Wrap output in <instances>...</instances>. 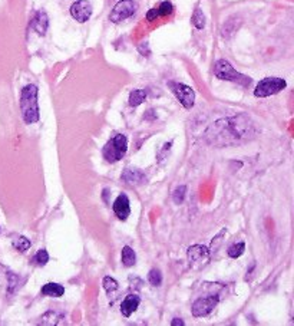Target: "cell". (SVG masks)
Segmentation results:
<instances>
[{"label": "cell", "instance_id": "cell-1", "mask_svg": "<svg viewBox=\"0 0 294 326\" xmlns=\"http://www.w3.org/2000/svg\"><path fill=\"white\" fill-rule=\"evenodd\" d=\"M254 134V127L247 115L220 119L205 132L207 141L212 145H230L241 140H247Z\"/></svg>", "mask_w": 294, "mask_h": 326}, {"label": "cell", "instance_id": "cell-2", "mask_svg": "<svg viewBox=\"0 0 294 326\" xmlns=\"http://www.w3.org/2000/svg\"><path fill=\"white\" fill-rule=\"evenodd\" d=\"M38 86L33 84H29L20 94V111L23 121L26 124H35L39 121L41 118V109H39V104H38Z\"/></svg>", "mask_w": 294, "mask_h": 326}, {"label": "cell", "instance_id": "cell-3", "mask_svg": "<svg viewBox=\"0 0 294 326\" xmlns=\"http://www.w3.org/2000/svg\"><path fill=\"white\" fill-rule=\"evenodd\" d=\"M214 75L218 79H221V81L234 82V84H238V85L241 86H250V84H251V78H248V76H245V75L236 71L233 68V65L228 60H225V59H220V60L215 62V65H214Z\"/></svg>", "mask_w": 294, "mask_h": 326}, {"label": "cell", "instance_id": "cell-4", "mask_svg": "<svg viewBox=\"0 0 294 326\" xmlns=\"http://www.w3.org/2000/svg\"><path fill=\"white\" fill-rule=\"evenodd\" d=\"M128 151V138L122 134L115 135L109 141L105 144L102 150V156L108 163H118L125 157Z\"/></svg>", "mask_w": 294, "mask_h": 326}, {"label": "cell", "instance_id": "cell-5", "mask_svg": "<svg viewBox=\"0 0 294 326\" xmlns=\"http://www.w3.org/2000/svg\"><path fill=\"white\" fill-rule=\"evenodd\" d=\"M287 82L283 79V78H276V76H268L261 79L255 89H254V97L257 98H267V97H271V95H276L281 92L283 89H286Z\"/></svg>", "mask_w": 294, "mask_h": 326}, {"label": "cell", "instance_id": "cell-6", "mask_svg": "<svg viewBox=\"0 0 294 326\" xmlns=\"http://www.w3.org/2000/svg\"><path fill=\"white\" fill-rule=\"evenodd\" d=\"M138 10V3L135 0H119L113 6L112 12L109 14V20L112 23H121L131 16L137 13Z\"/></svg>", "mask_w": 294, "mask_h": 326}, {"label": "cell", "instance_id": "cell-7", "mask_svg": "<svg viewBox=\"0 0 294 326\" xmlns=\"http://www.w3.org/2000/svg\"><path fill=\"white\" fill-rule=\"evenodd\" d=\"M172 94L177 97L185 109H191L196 104V92L191 86L181 84V82H169L168 84Z\"/></svg>", "mask_w": 294, "mask_h": 326}, {"label": "cell", "instance_id": "cell-8", "mask_svg": "<svg viewBox=\"0 0 294 326\" xmlns=\"http://www.w3.org/2000/svg\"><path fill=\"white\" fill-rule=\"evenodd\" d=\"M220 302V298L217 295H211V296H207V298H199L196 299L191 308V312H193V316L194 318H202V316H207L210 315L214 308L218 305Z\"/></svg>", "mask_w": 294, "mask_h": 326}, {"label": "cell", "instance_id": "cell-9", "mask_svg": "<svg viewBox=\"0 0 294 326\" xmlns=\"http://www.w3.org/2000/svg\"><path fill=\"white\" fill-rule=\"evenodd\" d=\"M92 4L88 0H76L75 3H72L70 6V14L72 17L79 22V23H85L91 19L92 16Z\"/></svg>", "mask_w": 294, "mask_h": 326}, {"label": "cell", "instance_id": "cell-10", "mask_svg": "<svg viewBox=\"0 0 294 326\" xmlns=\"http://www.w3.org/2000/svg\"><path fill=\"white\" fill-rule=\"evenodd\" d=\"M113 213L122 221H125L126 218L129 217L131 207H129V199H128L126 194H119L116 197L115 203H113Z\"/></svg>", "mask_w": 294, "mask_h": 326}, {"label": "cell", "instance_id": "cell-11", "mask_svg": "<svg viewBox=\"0 0 294 326\" xmlns=\"http://www.w3.org/2000/svg\"><path fill=\"white\" fill-rule=\"evenodd\" d=\"M30 26L38 35H41V36L46 35V30L49 28V17H48L46 12L45 10L36 12L33 19L30 20Z\"/></svg>", "mask_w": 294, "mask_h": 326}, {"label": "cell", "instance_id": "cell-12", "mask_svg": "<svg viewBox=\"0 0 294 326\" xmlns=\"http://www.w3.org/2000/svg\"><path fill=\"white\" fill-rule=\"evenodd\" d=\"M121 178L128 184H142L147 180L145 174L138 168H125Z\"/></svg>", "mask_w": 294, "mask_h": 326}, {"label": "cell", "instance_id": "cell-13", "mask_svg": "<svg viewBox=\"0 0 294 326\" xmlns=\"http://www.w3.org/2000/svg\"><path fill=\"white\" fill-rule=\"evenodd\" d=\"M140 303V296H137V295H128L125 300L122 302V305H121V312H122V315H124L125 318H129L132 313L138 309Z\"/></svg>", "mask_w": 294, "mask_h": 326}, {"label": "cell", "instance_id": "cell-14", "mask_svg": "<svg viewBox=\"0 0 294 326\" xmlns=\"http://www.w3.org/2000/svg\"><path fill=\"white\" fill-rule=\"evenodd\" d=\"M208 255H210V250L202 244H194V246L188 247V250H187V257L190 262H199L202 259H207Z\"/></svg>", "mask_w": 294, "mask_h": 326}, {"label": "cell", "instance_id": "cell-15", "mask_svg": "<svg viewBox=\"0 0 294 326\" xmlns=\"http://www.w3.org/2000/svg\"><path fill=\"white\" fill-rule=\"evenodd\" d=\"M65 293V287L59 283H46L42 287L43 296H49V298H60Z\"/></svg>", "mask_w": 294, "mask_h": 326}, {"label": "cell", "instance_id": "cell-16", "mask_svg": "<svg viewBox=\"0 0 294 326\" xmlns=\"http://www.w3.org/2000/svg\"><path fill=\"white\" fill-rule=\"evenodd\" d=\"M121 260H122V265L125 268H132L135 263H137V255H135V250L129 246H125L122 249V253H121Z\"/></svg>", "mask_w": 294, "mask_h": 326}, {"label": "cell", "instance_id": "cell-17", "mask_svg": "<svg viewBox=\"0 0 294 326\" xmlns=\"http://www.w3.org/2000/svg\"><path fill=\"white\" fill-rule=\"evenodd\" d=\"M147 100V92L144 89H134L129 94V105L131 107H140L144 101Z\"/></svg>", "mask_w": 294, "mask_h": 326}, {"label": "cell", "instance_id": "cell-18", "mask_svg": "<svg viewBox=\"0 0 294 326\" xmlns=\"http://www.w3.org/2000/svg\"><path fill=\"white\" fill-rule=\"evenodd\" d=\"M191 22H193V25H194L196 29H198V30L205 28V16H204L202 10H201L199 7H196V10H194L193 17H191Z\"/></svg>", "mask_w": 294, "mask_h": 326}, {"label": "cell", "instance_id": "cell-19", "mask_svg": "<svg viewBox=\"0 0 294 326\" xmlns=\"http://www.w3.org/2000/svg\"><path fill=\"white\" fill-rule=\"evenodd\" d=\"M30 246H32V243L25 236H19V237H16L13 240V247L17 252H20V253H25L26 250L30 249Z\"/></svg>", "mask_w": 294, "mask_h": 326}, {"label": "cell", "instance_id": "cell-20", "mask_svg": "<svg viewBox=\"0 0 294 326\" xmlns=\"http://www.w3.org/2000/svg\"><path fill=\"white\" fill-rule=\"evenodd\" d=\"M236 22V17H230L227 22L224 23V26L221 28V33H223V36H231L233 33H234V30L237 29V23H234Z\"/></svg>", "mask_w": 294, "mask_h": 326}, {"label": "cell", "instance_id": "cell-21", "mask_svg": "<svg viewBox=\"0 0 294 326\" xmlns=\"http://www.w3.org/2000/svg\"><path fill=\"white\" fill-rule=\"evenodd\" d=\"M244 250H245V244L241 241V243H236V244H233L230 249H228V256L231 257V259H237L240 256L244 253Z\"/></svg>", "mask_w": 294, "mask_h": 326}, {"label": "cell", "instance_id": "cell-22", "mask_svg": "<svg viewBox=\"0 0 294 326\" xmlns=\"http://www.w3.org/2000/svg\"><path fill=\"white\" fill-rule=\"evenodd\" d=\"M185 193H187V187L185 185H180L174 190L172 193V200L175 204H182V201L185 199Z\"/></svg>", "mask_w": 294, "mask_h": 326}, {"label": "cell", "instance_id": "cell-23", "mask_svg": "<svg viewBox=\"0 0 294 326\" xmlns=\"http://www.w3.org/2000/svg\"><path fill=\"white\" fill-rule=\"evenodd\" d=\"M148 282L152 286H161L162 283V274L158 269H152L148 273Z\"/></svg>", "mask_w": 294, "mask_h": 326}, {"label": "cell", "instance_id": "cell-24", "mask_svg": "<svg viewBox=\"0 0 294 326\" xmlns=\"http://www.w3.org/2000/svg\"><path fill=\"white\" fill-rule=\"evenodd\" d=\"M102 284H103V289H105L108 293L115 292V290L118 289V282H116L113 277H111V276H105L103 280H102Z\"/></svg>", "mask_w": 294, "mask_h": 326}, {"label": "cell", "instance_id": "cell-25", "mask_svg": "<svg viewBox=\"0 0 294 326\" xmlns=\"http://www.w3.org/2000/svg\"><path fill=\"white\" fill-rule=\"evenodd\" d=\"M33 260L36 262V265H38V266H45V265L49 262V253H48L45 249H41V250H39L36 255H35Z\"/></svg>", "mask_w": 294, "mask_h": 326}, {"label": "cell", "instance_id": "cell-26", "mask_svg": "<svg viewBox=\"0 0 294 326\" xmlns=\"http://www.w3.org/2000/svg\"><path fill=\"white\" fill-rule=\"evenodd\" d=\"M225 233H227V230H225V228H223V230H221V231H220V233H218V234H217V236L214 237V240L211 241L210 249H208V250H210V253H214V252H217V249H218V247H220V244L223 243V236H224Z\"/></svg>", "mask_w": 294, "mask_h": 326}, {"label": "cell", "instance_id": "cell-27", "mask_svg": "<svg viewBox=\"0 0 294 326\" xmlns=\"http://www.w3.org/2000/svg\"><path fill=\"white\" fill-rule=\"evenodd\" d=\"M174 12V4L171 3V1H162L161 4H159V7H158V13L159 16H168Z\"/></svg>", "mask_w": 294, "mask_h": 326}, {"label": "cell", "instance_id": "cell-28", "mask_svg": "<svg viewBox=\"0 0 294 326\" xmlns=\"http://www.w3.org/2000/svg\"><path fill=\"white\" fill-rule=\"evenodd\" d=\"M7 279H9V293H13L14 290L19 287V282H20V279H19V276H16L13 273H7Z\"/></svg>", "mask_w": 294, "mask_h": 326}, {"label": "cell", "instance_id": "cell-29", "mask_svg": "<svg viewBox=\"0 0 294 326\" xmlns=\"http://www.w3.org/2000/svg\"><path fill=\"white\" fill-rule=\"evenodd\" d=\"M159 16V13H158V9L156 7H154V9H151L148 13H147V20L148 22H154V20H156V17Z\"/></svg>", "mask_w": 294, "mask_h": 326}, {"label": "cell", "instance_id": "cell-30", "mask_svg": "<svg viewBox=\"0 0 294 326\" xmlns=\"http://www.w3.org/2000/svg\"><path fill=\"white\" fill-rule=\"evenodd\" d=\"M144 118H145V119H149V121H151V119H155V118H156V112H155L154 109H149L148 112L145 113Z\"/></svg>", "mask_w": 294, "mask_h": 326}, {"label": "cell", "instance_id": "cell-31", "mask_svg": "<svg viewBox=\"0 0 294 326\" xmlns=\"http://www.w3.org/2000/svg\"><path fill=\"white\" fill-rule=\"evenodd\" d=\"M171 325H172V326H184V321L178 319V318H175V319H172Z\"/></svg>", "mask_w": 294, "mask_h": 326}]
</instances>
